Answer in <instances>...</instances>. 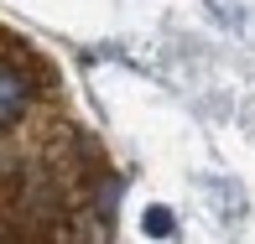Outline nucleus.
I'll use <instances>...</instances> for the list:
<instances>
[{"mask_svg":"<svg viewBox=\"0 0 255 244\" xmlns=\"http://www.w3.org/2000/svg\"><path fill=\"white\" fill-rule=\"evenodd\" d=\"M21 109H26V78L10 73V68H0V130L16 125Z\"/></svg>","mask_w":255,"mask_h":244,"instance_id":"f257e3e1","label":"nucleus"},{"mask_svg":"<svg viewBox=\"0 0 255 244\" xmlns=\"http://www.w3.org/2000/svg\"><path fill=\"white\" fill-rule=\"evenodd\" d=\"M146 234H172V213L167 208H151V213H146Z\"/></svg>","mask_w":255,"mask_h":244,"instance_id":"f03ea898","label":"nucleus"}]
</instances>
